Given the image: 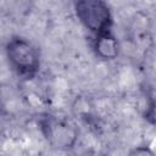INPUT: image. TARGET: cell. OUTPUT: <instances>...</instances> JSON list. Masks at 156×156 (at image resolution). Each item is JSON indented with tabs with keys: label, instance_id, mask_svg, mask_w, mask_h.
<instances>
[{
	"label": "cell",
	"instance_id": "5",
	"mask_svg": "<svg viewBox=\"0 0 156 156\" xmlns=\"http://www.w3.org/2000/svg\"><path fill=\"white\" fill-rule=\"evenodd\" d=\"M128 156H155V152L149 145L140 144V145L133 146L128 151Z\"/></svg>",
	"mask_w": 156,
	"mask_h": 156
},
{
	"label": "cell",
	"instance_id": "2",
	"mask_svg": "<svg viewBox=\"0 0 156 156\" xmlns=\"http://www.w3.org/2000/svg\"><path fill=\"white\" fill-rule=\"evenodd\" d=\"M78 22L93 35L112 32L113 13L110 5L102 0H78L73 2Z\"/></svg>",
	"mask_w": 156,
	"mask_h": 156
},
{
	"label": "cell",
	"instance_id": "1",
	"mask_svg": "<svg viewBox=\"0 0 156 156\" xmlns=\"http://www.w3.org/2000/svg\"><path fill=\"white\" fill-rule=\"evenodd\" d=\"M5 56L10 68L24 80L34 79L41 67L38 48L27 38L12 35L5 44Z\"/></svg>",
	"mask_w": 156,
	"mask_h": 156
},
{
	"label": "cell",
	"instance_id": "4",
	"mask_svg": "<svg viewBox=\"0 0 156 156\" xmlns=\"http://www.w3.org/2000/svg\"><path fill=\"white\" fill-rule=\"evenodd\" d=\"M91 50L95 57H98L99 60L105 62L113 61L119 56V40L115 35L113 30L100 35H95L91 39Z\"/></svg>",
	"mask_w": 156,
	"mask_h": 156
},
{
	"label": "cell",
	"instance_id": "3",
	"mask_svg": "<svg viewBox=\"0 0 156 156\" xmlns=\"http://www.w3.org/2000/svg\"><path fill=\"white\" fill-rule=\"evenodd\" d=\"M38 124L44 139L55 150L68 151L78 143L79 130L77 126L63 117L44 113L40 116Z\"/></svg>",
	"mask_w": 156,
	"mask_h": 156
},
{
	"label": "cell",
	"instance_id": "6",
	"mask_svg": "<svg viewBox=\"0 0 156 156\" xmlns=\"http://www.w3.org/2000/svg\"><path fill=\"white\" fill-rule=\"evenodd\" d=\"M0 113H5V101H4V94L0 85Z\"/></svg>",
	"mask_w": 156,
	"mask_h": 156
}]
</instances>
